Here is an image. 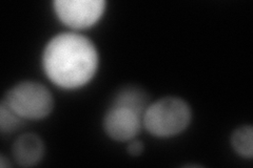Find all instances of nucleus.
Returning <instances> with one entry per match:
<instances>
[{"label": "nucleus", "instance_id": "1", "mask_svg": "<svg viewBox=\"0 0 253 168\" xmlns=\"http://www.w3.org/2000/svg\"><path fill=\"white\" fill-rule=\"evenodd\" d=\"M98 53L89 38L61 33L47 42L43 51V69L61 89L75 90L89 83L98 67Z\"/></svg>", "mask_w": 253, "mask_h": 168}, {"label": "nucleus", "instance_id": "2", "mask_svg": "<svg viewBox=\"0 0 253 168\" xmlns=\"http://www.w3.org/2000/svg\"><path fill=\"white\" fill-rule=\"evenodd\" d=\"M191 121V109L180 98L166 97L149 104L142 125L155 137L169 138L184 132Z\"/></svg>", "mask_w": 253, "mask_h": 168}, {"label": "nucleus", "instance_id": "3", "mask_svg": "<svg viewBox=\"0 0 253 168\" xmlns=\"http://www.w3.org/2000/svg\"><path fill=\"white\" fill-rule=\"evenodd\" d=\"M3 101L25 120H41L49 115L54 105L53 96L44 85L25 81L6 93Z\"/></svg>", "mask_w": 253, "mask_h": 168}, {"label": "nucleus", "instance_id": "4", "mask_svg": "<svg viewBox=\"0 0 253 168\" xmlns=\"http://www.w3.org/2000/svg\"><path fill=\"white\" fill-rule=\"evenodd\" d=\"M54 10L66 26L84 30L94 26L106 10L104 0H56Z\"/></svg>", "mask_w": 253, "mask_h": 168}, {"label": "nucleus", "instance_id": "5", "mask_svg": "<svg viewBox=\"0 0 253 168\" xmlns=\"http://www.w3.org/2000/svg\"><path fill=\"white\" fill-rule=\"evenodd\" d=\"M142 126V116L129 108L113 106L104 118V129L110 138L115 141L126 142L134 139Z\"/></svg>", "mask_w": 253, "mask_h": 168}, {"label": "nucleus", "instance_id": "6", "mask_svg": "<svg viewBox=\"0 0 253 168\" xmlns=\"http://www.w3.org/2000/svg\"><path fill=\"white\" fill-rule=\"evenodd\" d=\"M44 145L42 140L35 134H22L13 146V156L20 166H35L42 161Z\"/></svg>", "mask_w": 253, "mask_h": 168}, {"label": "nucleus", "instance_id": "7", "mask_svg": "<svg viewBox=\"0 0 253 168\" xmlns=\"http://www.w3.org/2000/svg\"><path fill=\"white\" fill-rule=\"evenodd\" d=\"M111 105L129 108L144 117L149 106V96L138 86H125L115 95Z\"/></svg>", "mask_w": 253, "mask_h": 168}, {"label": "nucleus", "instance_id": "8", "mask_svg": "<svg viewBox=\"0 0 253 168\" xmlns=\"http://www.w3.org/2000/svg\"><path fill=\"white\" fill-rule=\"evenodd\" d=\"M231 145L240 156L251 159L253 155V129L251 125L241 126L231 135Z\"/></svg>", "mask_w": 253, "mask_h": 168}, {"label": "nucleus", "instance_id": "9", "mask_svg": "<svg viewBox=\"0 0 253 168\" xmlns=\"http://www.w3.org/2000/svg\"><path fill=\"white\" fill-rule=\"evenodd\" d=\"M25 119L19 117L2 100L1 104H0V130H1L3 134H10L19 130L25 124Z\"/></svg>", "mask_w": 253, "mask_h": 168}, {"label": "nucleus", "instance_id": "10", "mask_svg": "<svg viewBox=\"0 0 253 168\" xmlns=\"http://www.w3.org/2000/svg\"><path fill=\"white\" fill-rule=\"evenodd\" d=\"M144 151V144L140 141H132L128 145V153L132 156H139Z\"/></svg>", "mask_w": 253, "mask_h": 168}, {"label": "nucleus", "instance_id": "11", "mask_svg": "<svg viewBox=\"0 0 253 168\" xmlns=\"http://www.w3.org/2000/svg\"><path fill=\"white\" fill-rule=\"evenodd\" d=\"M0 166H1L2 168H5V167H10V166H11L10 162L7 161L6 158H5L4 156H1V157H0Z\"/></svg>", "mask_w": 253, "mask_h": 168}]
</instances>
